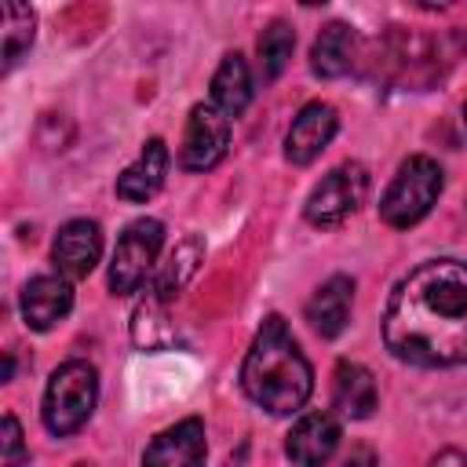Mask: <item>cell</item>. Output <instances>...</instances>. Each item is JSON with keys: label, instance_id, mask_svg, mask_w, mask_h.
I'll return each instance as SVG.
<instances>
[{"label": "cell", "instance_id": "cell-3", "mask_svg": "<svg viewBox=\"0 0 467 467\" xmlns=\"http://www.w3.org/2000/svg\"><path fill=\"white\" fill-rule=\"evenodd\" d=\"M95 401H99V372L95 365L73 358L66 365H58L47 379V390H44V427L58 438L66 434H77L91 412H95Z\"/></svg>", "mask_w": 467, "mask_h": 467}, {"label": "cell", "instance_id": "cell-6", "mask_svg": "<svg viewBox=\"0 0 467 467\" xmlns=\"http://www.w3.org/2000/svg\"><path fill=\"white\" fill-rule=\"evenodd\" d=\"M161 241H164V226L157 219H135L124 226V234L117 237V248H113V263H109V292L113 296L139 292V285L146 281V274L157 263Z\"/></svg>", "mask_w": 467, "mask_h": 467}, {"label": "cell", "instance_id": "cell-17", "mask_svg": "<svg viewBox=\"0 0 467 467\" xmlns=\"http://www.w3.org/2000/svg\"><path fill=\"white\" fill-rule=\"evenodd\" d=\"M354 58H358V33L347 22H328L310 47V69L328 80L350 73Z\"/></svg>", "mask_w": 467, "mask_h": 467}, {"label": "cell", "instance_id": "cell-8", "mask_svg": "<svg viewBox=\"0 0 467 467\" xmlns=\"http://www.w3.org/2000/svg\"><path fill=\"white\" fill-rule=\"evenodd\" d=\"M99 255H102V230H99V223H91V219H69V223L58 230L55 244H51L55 266H58V274L69 277V281L88 277V274L95 270Z\"/></svg>", "mask_w": 467, "mask_h": 467}, {"label": "cell", "instance_id": "cell-1", "mask_svg": "<svg viewBox=\"0 0 467 467\" xmlns=\"http://www.w3.org/2000/svg\"><path fill=\"white\" fill-rule=\"evenodd\" d=\"M387 350L409 365L445 368L467 361V263L431 259L416 266L383 314Z\"/></svg>", "mask_w": 467, "mask_h": 467}, {"label": "cell", "instance_id": "cell-21", "mask_svg": "<svg viewBox=\"0 0 467 467\" xmlns=\"http://www.w3.org/2000/svg\"><path fill=\"white\" fill-rule=\"evenodd\" d=\"M175 332H171V325H168V317H164V303H157L153 296L135 310V317H131V339L142 347V350H161L168 339H171Z\"/></svg>", "mask_w": 467, "mask_h": 467}, {"label": "cell", "instance_id": "cell-15", "mask_svg": "<svg viewBox=\"0 0 467 467\" xmlns=\"http://www.w3.org/2000/svg\"><path fill=\"white\" fill-rule=\"evenodd\" d=\"M201 259H204V241H201L197 234H186L182 241H175V248L164 255V263H161L157 274H153L150 296H153L157 303L175 299V296L186 288V281L197 274Z\"/></svg>", "mask_w": 467, "mask_h": 467}, {"label": "cell", "instance_id": "cell-7", "mask_svg": "<svg viewBox=\"0 0 467 467\" xmlns=\"http://www.w3.org/2000/svg\"><path fill=\"white\" fill-rule=\"evenodd\" d=\"M230 150V117L208 102L190 109L182 146H179V164L186 171H208L215 168Z\"/></svg>", "mask_w": 467, "mask_h": 467}, {"label": "cell", "instance_id": "cell-10", "mask_svg": "<svg viewBox=\"0 0 467 467\" xmlns=\"http://www.w3.org/2000/svg\"><path fill=\"white\" fill-rule=\"evenodd\" d=\"M339 128V117L328 102H310L299 109V117L292 120L288 135H285V157L292 164H310L336 135Z\"/></svg>", "mask_w": 467, "mask_h": 467}, {"label": "cell", "instance_id": "cell-23", "mask_svg": "<svg viewBox=\"0 0 467 467\" xmlns=\"http://www.w3.org/2000/svg\"><path fill=\"white\" fill-rule=\"evenodd\" d=\"M431 467H467V456L460 449H445V452H438L431 460Z\"/></svg>", "mask_w": 467, "mask_h": 467}, {"label": "cell", "instance_id": "cell-16", "mask_svg": "<svg viewBox=\"0 0 467 467\" xmlns=\"http://www.w3.org/2000/svg\"><path fill=\"white\" fill-rule=\"evenodd\" d=\"M376 401L379 398H376L372 372L358 361H339L336 376H332V405L350 420H365V416H372Z\"/></svg>", "mask_w": 467, "mask_h": 467}, {"label": "cell", "instance_id": "cell-11", "mask_svg": "<svg viewBox=\"0 0 467 467\" xmlns=\"http://www.w3.org/2000/svg\"><path fill=\"white\" fill-rule=\"evenodd\" d=\"M73 310V288L62 274H40L22 288V317L29 328L47 332Z\"/></svg>", "mask_w": 467, "mask_h": 467}, {"label": "cell", "instance_id": "cell-24", "mask_svg": "<svg viewBox=\"0 0 467 467\" xmlns=\"http://www.w3.org/2000/svg\"><path fill=\"white\" fill-rule=\"evenodd\" d=\"M343 467H376V456H372L368 449H354V452H350V460H347Z\"/></svg>", "mask_w": 467, "mask_h": 467}, {"label": "cell", "instance_id": "cell-18", "mask_svg": "<svg viewBox=\"0 0 467 467\" xmlns=\"http://www.w3.org/2000/svg\"><path fill=\"white\" fill-rule=\"evenodd\" d=\"M212 99H215V109H223L226 117H241L248 99H252V73H248V62L234 51L219 62L215 77H212Z\"/></svg>", "mask_w": 467, "mask_h": 467}, {"label": "cell", "instance_id": "cell-19", "mask_svg": "<svg viewBox=\"0 0 467 467\" xmlns=\"http://www.w3.org/2000/svg\"><path fill=\"white\" fill-rule=\"evenodd\" d=\"M255 47H259V73L270 84V80H277L285 73V66L292 58V47H296V33H292L288 22H270L259 33V44Z\"/></svg>", "mask_w": 467, "mask_h": 467}, {"label": "cell", "instance_id": "cell-5", "mask_svg": "<svg viewBox=\"0 0 467 467\" xmlns=\"http://www.w3.org/2000/svg\"><path fill=\"white\" fill-rule=\"evenodd\" d=\"M365 193H368V171L358 164V161H347L339 168H332L306 197V223L328 230V226H339L343 219H350L361 204H365Z\"/></svg>", "mask_w": 467, "mask_h": 467}, {"label": "cell", "instance_id": "cell-13", "mask_svg": "<svg viewBox=\"0 0 467 467\" xmlns=\"http://www.w3.org/2000/svg\"><path fill=\"white\" fill-rule=\"evenodd\" d=\"M164 175H168V146L161 139H146L139 161L117 175V197L142 204L164 186Z\"/></svg>", "mask_w": 467, "mask_h": 467}, {"label": "cell", "instance_id": "cell-22", "mask_svg": "<svg viewBox=\"0 0 467 467\" xmlns=\"http://www.w3.org/2000/svg\"><path fill=\"white\" fill-rule=\"evenodd\" d=\"M22 460H26L22 427H18V420L7 412V416H4V467H22Z\"/></svg>", "mask_w": 467, "mask_h": 467}, {"label": "cell", "instance_id": "cell-4", "mask_svg": "<svg viewBox=\"0 0 467 467\" xmlns=\"http://www.w3.org/2000/svg\"><path fill=\"white\" fill-rule=\"evenodd\" d=\"M441 182H445V179H441L438 161H431V157H423V153L409 157V161L398 168L394 182L387 186V193H383V201H379L383 223L394 226V230L416 226V223L434 208V201H438V193H441Z\"/></svg>", "mask_w": 467, "mask_h": 467}, {"label": "cell", "instance_id": "cell-20", "mask_svg": "<svg viewBox=\"0 0 467 467\" xmlns=\"http://www.w3.org/2000/svg\"><path fill=\"white\" fill-rule=\"evenodd\" d=\"M33 11L22 4H7L4 7V73L15 69V62L22 58V51H29L33 44Z\"/></svg>", "mask_w": 467, "mask_h": 467}, {"label": "cell", "instance_id": "cell-14", "mask_svg": "<svg viewBox=\"0 0 467 467\" xmlns=\"http://www.w3.org/2000/svg\"><path fill=\"white\" fill-rule=\"evenodd\" d=\"M350 303H354V281L343 277V274H336V277H328V281L310 296V303H306V321L314 325L317 336L336 339V336L347 328V321H350Z\"/></svg>", "mask_w": 467, "mask_h": 467}, {"label": "cell", "instance_id": "cell-2", "mask_svg": "<svg viewBox=\"0 0 467 467\" xmlns=\"http://www.w3.org/2000/svg\"><path fill=\"white\" fill-rule=\"evenodd\" d=\"M241 387L270 416H292L306 405L314 390V372L277 314H270L255 332L241 365Z\"/></svg>", "mask_w": 467, "mask_h": 467}, {"label": "cell", "instance_id": "cell-25", "mask_svg": "<svg viewBox=\"0 0 467 467\" xmlns=\"http://www.w3.org/2000/svg\"><path fill=\"white\" fill-rule=\"evenodd\" d=\"M463 113H467V109H463Z\"/></svg>", "mask_w": 467, "mask_h": 467}, {"label": "cell", "instance_id": "cell-12", "mask_svg": "<svg viewBox=\"0 0 467 467\" xmlns=\"http://www.w3.org/2000/svg\"><path fill=\"white\" fill-rule=\"evenodd\" d=\"M336 445H339V423L328 412H306L288 431L285 452L296 467H321L332 460Z\"/></svg>", "mask_w": 467, "mask_h": 467}, {"label": "cell", "instance_id": "cell-9", "mask_svg": "<svg viewBox=\"0 0 467 467\" xmlns=\"http://www.w3.org/2000/svg\"><path fill=\"white\" fill-rule=\"evenodd\" d=\"M204 423L197 416L161 431L146 452H142V467H204Z\"/></svg>", "mask_w": 467, "mask_h": 467}]
</instances>
